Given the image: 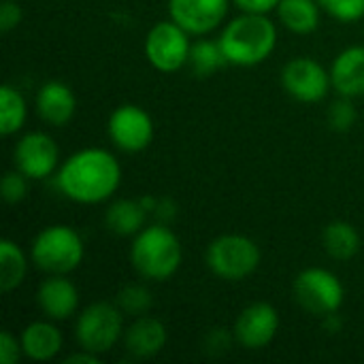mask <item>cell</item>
I'll return each mask as SVG.
<instances>
[{"mask_svg":"<svg viewBox=\"0 0 364 364\" xmlns=\"http://www.w3.org/2000/svg\"><path fill=\"white\" fill-rule=\"evenodd\" d=\"M55 186L73 203L100 205L122 186L119 160L102 147L79 149L60 164Z\"/></svg>","mask_w":364,"mask_h":364,"instance_id":"1","label":"cell"},{"mask_svg":"<svg viewBox=\"0 0 364 364\" xmlns=\"http://www.w3.org/2000/svg\"><path fill=\"white\" fill-rule=\"evenodd\" d=\"M218 43L228 64L241 68L258 66L269 60L277 47V26L269 15L241 13L222 28Z\"/></svg>","mask_w":364,"mask_h":364,"instance_id":"2","label":"cell"},{"mask_svg":"<svg viewBox=\"0 0 364 364\" xmlns=\"http://www.w3.org/2000/svg\"><path fill=\"white\" fill-rule=\"evenodd\" d=\"M181 260V241L164 224L145 226L139 235L132 237L130 264L147 282L171 279L179 271Z\"/></svg>","mask_w":364,"mask_h":364,"instance_id":"3","label":"cell"},{"mask_svg":"<svg viewBox=\"0 0 364 364\" xmlns=\"http://www.w3.org/2000/svg\"><path fill=\"white\" fill-rule=\"evenodd\" d=\"M85 245L81 235L66 224L43 228L30 243V260L47 275H68L83 262Z\"/></svg>","mask_w":364,"mask_h":364,"instance_id":"4","label":"cell"},{"mask_svg":"<svg viewBox=\"0 0 364 364\" xmlns=\"http://www.w3.org/2000/svg\"><path fill=\"white\" fill-rule=\"evenodd\" d=\"M262 254L254 239L237 232L215 237L205 252L209 271L224 282H243L256 273Z\"/></svg>","mask_w":364,"mask_h":364,"instance_id":"5","label":"cell"},{"mask_svg":"<svg viewBox=\"0 0 364 364\" xmlns=\"http://www.w3.org/2000/svg\"><path fill=\"white\" fill-rule=\"evenodd\" d=\"M124 311L117 303L96 301L79 311L75 322V339L81 350L92 354L111 352L124 337Z\"/></svg>","mask_w":364,"mask_h":364,"instance_id":"6","label":"cell"},{"mask_svg":"<svg viewBox=\"0 0 364 364\" xmlns=\"http://www.w3.org/2000/svg\"><path fill=\"white\" fill-rule=\"evenodd\" d=\"M294 299L299 307L311 316L328 318L337 314L346 299V288L341 279L322 267H309L301 271L292 284Z\"/></svg>","mask_w":364,"mask_h":364,"instance_id":"7","label":"cell"},{"mask_svg":"<svg viewBox=\"0 0 364 364\" xmlns=\"http://www.w3.org/2000/svg\"><path fill=\"white\" fill-rule=\"evenodd\" d=\"M190 36L173 19L158 21L149 28L145 36V58L160 73H177L188 64L190 58Z\"/></svg>","mask_w":364,"mask_h":364,"instance_id":"8","label":"cell"},{"mask_svg":"<svg viewBox=\"0 0 364 364\" xmlns=\"http://www.w3.org/2000/svg\"><path fill=\"white\" fill-rule=\"evenodd\" d=\"M282 87L288 96L299 102H320L333 87L331 70H326L318 60L299 55L284 64L282 68Z\"/></svg>","mask_w":364,"mask_h":364,"instance_id":"9","label":"cell"},{"mask_svg":"<svg viewBox=\"0 0 364 364\" xmlns=\"http://www.w3.org/2000/svg\"><path fill=\"white\" fill-rule=\"evenodd\" d=\"M107 132L111 143L126 154L147 149L156 134L151 115L139 105H119L113 109L107 122Z\"/></svg>","mask_w":364,"mask_h":364,"instance_id":"10","label":"cell"},{"mask_svg":"<svg viewBox=\"0 0 364 364\" xmlns=\"http://www.w3.org/2000/svg\"><path fill=\"white\" fill-rule=\"evenodd\" d=\"M13 164L30 181H41L58 171L60 149L49 134L28 132L17 141L13 149Z\"/></svg>","mask_w":364,"mask_h":364,"instance_id":"11","label":"cell"},{"mask_svg":"<svg viewBox=\"0 0 364 364\" xmlns=\"http://www.w3.org/2000/svg\"><path fill=\"white\" fill-rule=\"evenodd\" d=\"M279 333V314L271 303H252L235 320L232 339L243 350L256 352L267 348Z\"/></svg>","mask_w":364,"mask_h":364,"instance_id":"12","label":"cell"},{"mask_svg":"<svg viewBox=\"0 0 364 364\" xmlns=\"http://www.w3.org/2000/svg\"><path fill=\"white\" fill-rule=\"evenodd\" d=\"M232 0H168V15L192 36L213 32L228 15Z\"/></svg>","mask_w":364,"mask_h":364,"instance_id":"13","label":"cell"},{"mask_svg":"<svg viewBox=\"0 0 364 364\" xmlns=\"http://www.w3.org/2000/svg\"><path fill=\"white\" fill-rule=\"evenodd\" d=\"M41 314L53 322L68 320L79 309V290L66 275H49L36 292Z\"/></svg>","mask_w":364,"mask_h":364,"instance_id":"14","label":"cell"},{"mask_svg":"<svg viewBox=\"0 0 364 364\" xmlns=\"http://www.w3.org/2000/svg\"><path fill=\"white\" fill-rule=\"evenodd\" d=\"M124 348L132 358L139 360H147L158 356L166 341H168V333L166 326L154 318V316H139L126 331H124Z\"/></svg>","mask_w":364,"mask_h":364,"instance_id":"15","label":"cell"},{"mask_svg":"<svg viewBox=\"0 0 364 364\" xmlns=\"http://www.w3.org/2000/svg\"><path fill=\"white\" fill-rule=\"evenodd\" d=\"M36 113L38 117L55 128L66 126L77 111V98L73 90L62 81H47L36 92Z\"/></svg>","mask_w":364,"mask_h":364,"instance_id":"16","label":"cell"},{"mask_svg":"<svg viewBox=\"0 0 364 364\" xmlns=\"http://www.w3.org/2000/svg\"><path fill=\"white\" fill-rule=\"evenodd\" d=\"M333 90L346 98L364 96V47L354 45L343 49L331 64Z\"/></svg>","mask_w":364,"mask_h":364,"instance_id":"17","label":"cell"},{"mask_svg":"<svg viewBox=\"0 0 364 364\" xmlns=\"http://www.w3.org/2000/svg\"><path fill=\"white\" fill-rule=\"evenodd\" d=\"M19 341H21L23 356L28 360H34V363L53 360L62 352V346H64V337H62L60 328L49 318L30 322L21 331Z\"/></svg>","mask_w":364,"mask_h":364,"instance_id":"18","label":"cell"},{"mask_svg":"<svg viewBox=\"0 0 364 364\" xmlns=\"http://www.w3.org/2000/svg\"><path fill=\"white\" fill-rule=\"evenodd\" d=\"M147 213L149 211L145 209L141 198H119L113 200L105 211V224L115 237H134L147 226Z\"/></svg>","mask_w":364,"mask_h":364,"instance_id":"19","label":"cell"},{"mask_svg":"<svg viewBox=\"0 0 364 364\" xmlns=\"http://www.w3.org/2000/svg\"><path fill=\"white\" fill-rule=\"evenodd\" d=\"M318 0H282L277 11L279 23L294 34H311L320 26Z\"/></svg>","mask_w":364,"mask_h":364,"instance_id":"20","label":"cell"},{"mask_svg":"<svg viewBox=\"0 0 364 364\" xmlns=\"http://www.w3.org/2000/svg\"><path fill=\"white\" fill-rule=\"evenodd\" d=\"M322 245L333 260L348 262L360 252V235L354 224L346 220H335L324 228Z\"/></svg>","mask_w":364,"mask_h":364,"instance_id":"21","label":"cell"},{"mask_svg":"<svg viewBox=\"0 0 364 364\" xmlns=\"http://www.w3.org/2000/svg\"><path fill=\"white\" fill-rule=\"evenodd\" d=\"M28 275V258L21 252V247L11 241H0V290L4 294L17 290Z\"/></svg>","mask_w":364,"mask_h":364,"instance_id":"22","label":"cell"},{"mask_svg":"<svg viewBox=\"0 0 364 364\" xmlns=\"http://www.w3.org/2000/svg\"><path fill=\"white\" fill-rule=\"evenodd\" d=\"M28 117V105L21 92L9 83L0 87V132L2 136L17 134Z\"/></svg>","mask_w":364,"mask_h":364,"instance_id":"23","label":"cell"},{"mask_svg":"<svg viewBox=\"0 0 364 364\" xmlns=\"http://www.w3.org/2000/svg\"><path fill=\"white\" fill-rule=\"evenodd\" d=\"M188 64H190V68H192V73L196 77H211V75H215L228 62H226L224 51H222L218 41L203 38V41L192 43Z\"/></svg>","mask_w":364,"mask_h":364,"instance_id":"24","label":"cell"},{"mask_svg":"<svg viewBox=\"0 0 364 364\" xmlns=\"http://www.w3.org/2000/svg\"><path fill=\"white\" fill-rule=\"evenodd\" d=\"M115 303L124 311V316L139 318V316H147L149 314V309L154 307V296H151V292L145 286L128 284V286H124L117 292Z\"/></svg>","mask_w":364,"mask_h":364,"instance_id":"25","label":"cell"},{"mask_svg":"<svg viewBox=\"0 0 364 364\" xmlns=\"http://www.w3.org/2000/svg\"><path fill=\"white\" fill-rule=\"evenodd\" d=\"M322 9L337 21L352 23L364 17V0H320Z\"/></svg>","mask_w":364,"mask_h":364,"instance_id":"26","label":"cell"},{"mask_svg":"<svg viewBox=\"0 0 364 364\" xmlns=\"http://www.w3.org/2000/svg\"><path fill=\"white\" fill-rule=\"evenodd\" d=\"M354 98H346L339 96V100H335L328 109V124L333 130L337 132H348L354 124H356V109H354Z\"/></svg>","mask_w":364,"mask_h":364,"instance_id":"27","label":"cell"},{"mask_svg":"<svg viewBox=\"0 0 364 364\" xmlns=\"http://www.w3.org/2000/svg\"><path fill=\"white\" fill-rule=\"evenodd\" d=\"M28 181H30V179H28L21 171H17V168L4 173L2 183H0V194H2V198H4V203H6V205H17V203H21V200L28 196Z\"/></svg>","mask_w":364,"mask_h":364,"instance_id":"28","label":"cell"},{"mask_svg":"<svg viewBox=\"0 0 364 364\" xmlns=\"http://www.w3.org/2000/svg\"><path fill=\"white\" fill-rule=\"evenodd\" d=\"M21 356H23L21 341L11 331H2L0 333V363L15 364Z\"/></svg>","mask_w":364,"mask_h":364,"instance_id":"29","label":"cell"},{"mask_svg":"<svg viewBox=\"0 0 364 364\" xmlns=\"http://www.w3.org/2000/svg\"><path fill=\"white\" fill-rule=\"evenodd\" d=\"M23 19V11L21 4L17 0H4L0 6V32H11L15 30Z\"/></svg>","mask_w":364,"mask_h":364,"instance_id":"30","label":"cell"},{"mask_svg":"<svg viewBox=\"0 0 364 364\" xmlns=\"http://www.w3.org/2000/svg\"><path fill=\"white\" fill-rule=\"evenodd\" d=\"M279 2L282 0H232V4H237L241 13H260V15H269L271 11H275Z\"/></svg>","mask_w":364,"mask_h":364,"instance_id":"31","label":"cell"},{"mask_svg":"<svg viewBox=\"0 0 364 364\" xmlns=\"http://www.w3.org/2000/svg\"><path fill=\"white\" fill-rule=\"evenodd\" d=\"M98 360H100V356H98V354H92V352H87V350H81V348H79V352H75V354L66 356V360H64V363L66 364H70V363L96 364Z\"/></svg>","mask_w":364,"mask_h":364,"instance_id":"32","label":"cell"},{"mask_svg":"<svg viewBox=\"0 0 364 364\" xmlns=\"http://www.w3.org/2000/svg\"><path fill=\"white\" fill-rule=\"evenodd\" d=\"M318 2H320V0H318Z\"/></svg>","mask_w":364,"mask_h":364,"instance_id":"33","label":"cell"}]
</instances>
